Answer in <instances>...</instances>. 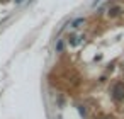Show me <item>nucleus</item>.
I'll return each mask as SVG.
<instances>
[{"label":"nucleus","instance_id":"1","mask_svg":"<svg viewBox=\"0 0 124 119\" xmlns=\"http://www.w3.org/2000/svg\"><path fill=\"white\" fill-rule=\"evenodd\" d=\"M112 97L117 102H122L124 100V83H116L112 87Z\"/></svg>","mask_w":124,"mask_h":119},{"label":"nucleus","instance_id":"2","mask_svg":"<svg viewBox=\"0 0 124 119\" xmlns=\"http://www.w3.org/2000/svg\"><path fill=\"white\" fill-rule=\"evenodd\" d=\"M121 12V7H112L110 10H109V16H112V17H116L117 14Z\"/></svg>","mask_w":124,"mask_h":119},{"label":"nucleus","instance_id":"3","mask_svg":"<svg viewBox=\"0 0 124 119\" xmlns=\"http://www.w3.org/2000/svg\"><path fill=\"white\" fill-rule=\"evenodd\" d=\"M80 24H83V19H77V21H75V22L71 24V27H78Z\"/></svg>","mask_w":124,"mask_h":119},{"label":"nucleus","instance_id":"4","mask_svg":"<svg viewBox=\"0 0 124 119\" xmlns=\"http://www.w3.org/2000/svg\"><path fill=\"white\" fill-rule=\"evenodd\" d=\"M61 49H63V43L60 41V43H58V51H61Z\"/></svg>","mask_w":124,"mask_h":119}]
</instances>
